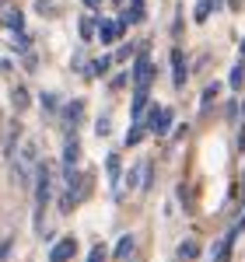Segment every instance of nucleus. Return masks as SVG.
I'll return each instance as SVG.
<instances>
[{
	"mask_svg": "<svg viewBox=\"0 0 245 262\" xmlns=\"http://www.w3.org/2000/svg\"><path fill=\"white\" fill-rule=\"evenodd\" d=\"M35 7H39L42 14H46V11H56V4H53V0H39V4H35Z\"/></svg>",
	"mask_w": 245,
	"mask_h": 262,
	"instance_id": "a878e982",
	"label": "nucleus"
},
{
	"mask_svg": "<svg viewBox=\"0 0 245 262\" xmlns=\"http://www.w3.org/2000/svg\"><path fill=\"white\" fill-rule=\"evenodd\" d=\"M242 81H245V63L238 60L235 67H231V77H228V84H231V88L238 91V88H242Z\"/></svg>",
	"mask_w": 245,
	"mask_h": 262,
	"instance_id": "f3484780",
	"label": "nucleus"
},
{
	"mask_svg": "<svg viewBox=\"0 0 245 262\" xmlns=\"http://www.w3.org/2000/svg\"><path fill=\"white\" fill-rule=\"evenodd\" d=\"M84 7H88V11H98V7H102V0H84Z\"/></svg>",
	"mask_w": 245,
	"mask_h": 262,
	"instance_id": "bb28decb",
	"label": "nucleus"
},
{
	"mask_svg": "<svg viewBox=\"0 0 245 262\" xmlns=\"http://www.w3.org/2000/svg\"><path fill=\"white\" fill-rule=\"evenodd\" d=\"M95 28H98V42H102V46L119 42V35L126 32V28L119 25V18H116V21H112V18H98V25H95Z\"/></svg>",
	"mask_w": 245,
	"mask_h": 262,
	"instance_id": "7ed1b4c3",
	"label": "nucleus"
},
{
	"mask_svg": "<svg viewBox=\"0 0 245 262\" xmlns=\"http://www.w3.org/2000/svg\"><path fill=\"white\" fill-rule=\"evenodd\" d=\"M4 4H7V0H0V7H4Z\"/></svg>",
	"mask_w": 245,
	"mask_h": 262,
	"instance_id": "2f4dec72",
	"label": "nucleus"
},
{
	"mask_svg": "<svg viewBox=\"0 0 245 262\" xmlns=\"http://www.w3.org/2000/svg\"><path fill=\"white\" fill-rule=\"evenodd\" d=\"M4 25H7L11 32H25V14H21V11H7Z\"/></svg>",
	"mask_w": 245,
	"mask_h": 262,
	"instance_id": "4468645a",
	"label": "nucleus"
},
{
	"mask_svg": "<svg viewBox=\"0 0 245 262\" xmlns=\"http://www.w3.org/2000/svg\"><path fill=\"white\" fill-rule=\"evenodd\" d=\"M35 154H39V147L28 140V143L18 150V158L11 161V175H14V182H18V185H28V182H32L35 168H39V158H35Z\"/></svg>",
	"mask_w": 245,
	"mask_h": 262,
	"instance_id": "f03ea898",
	"label": "nucleus"
},
{
	"mask_svg": "<svg viewBox=\"0 0 245 262\" xmlns=\"http://www.w3.org/2000/svg\"><path fill=\"white\" fill-rule=\"evenodd\" d=\"M242 203H245V171H242Z\"/></svg>",
	"mask_w": 245,
	"mask_h": 262,
	"instance_id": "c756f323",
	"label": "nucleus"
},
{
	"mask_svg": "<svg viewBox=\"0 0 245 262\" xmlns=\"http://www.w3.org/2000/svg\"><path fill=\"white\" fill-rule=\"evenodd\" d=\"M109 259V252H105V245H95L91 252H88V262H105Z\"/></svg>",
	"mask_w": 245,
	"mask_h": 262,
	"instance_id": "4be33fe9",
	"label": "nucleus"
},
{
	"mask_svg": "<svg viewBox=\"0 0 245 262\" xmlns=\"http://www.w3.org/2000/svg\"><path fill=\"white\" fill-rule=\"evenodd\" d=\"M95 133H98V137H109V116H98V122H95Z\"/></svg>",
	"mask_w": 245,
	"mask_h": 262,
	"instance_id": "b1692460",
	"label": "nucleus"
},
{
	"mask_svg": "<svg viewBox=\"0 0 245 262\" xmlns=\"http://www.w3.org/2000/svg\"><path fill=\"white\" fill-rule=\"evenodd\" d=\"M81 112H84V101H81V98H74L70 105H67V122H74V126H77Z\"/></svg>",
	"mask_w": 245,
	"mask_h": 262,
	"instance_id": "a211bd4d",
	"label": "nucleus"
},
{
	"mask_svg": "<svg viewBox=\"0 0 245 262\" xmlns=\"http://www.w3.org/2000/svg\"><path fill=\"white\" fill-rule=\"evenodd\" d=\"M196 255H200V245L193 242V238H186V242L179 245V259H182V262H193Z\"/></svg>",
	"mask_w": 245,
	"mask_h": 262,
	"instance_id": "f8f14e48",
	"label": "nucleus"
},
{
	"mask_svg": "<svg viewBox=\"0 0 245 262\" xmlns=\"http://www.w3.org/2000/svg\"><path fill=\"white\" fill-rule=\"evenodd\" d=\"M95 25H98L95 18H81V39H91L95 35Z\"/></svg>",
	"mask_w": 245,
	"mask_h": 262,
	"instance_id": "412c9836",
	"label": "nucleus"
},
{
	"mask_svg": "<svg viewBox=\"0 0 245 262\" xmlns=\"http://www.w3.org/2000/svg\"><path fill=\"white\" fill-rule=\"evenodd\" d=\"M228 119H231V122L238 119V101H228Z\"/></svg>",
	"mask_w": 245,
	"mask_h": 262,
	"instance_id": "393cba45",
	"label": "nucleus"
},
{
	"mask_svg": "<svg viewBox=\"0 0 245 262\" xmlns=\"http://www.w3.org/2000/svg\"><path fill=\"white\" fill-rule=\"evenodd\" d=\"M109 67H112V60H109V56H102V60L88 63V74H84V77H91V81H95V77H105V70H109Z\"/></svg>",
	"mask_w": 245,
	"mask_h": 262,
	"instance_id": "9b49d317",
	"label": "nucleus"
},
{
	"mask_svg": "<svg viewBox=\"0 0 245 262\" xmlns=\"http://www.w3.org/2000/svg\"><path fill=\"white\" fill-rule=\"evenodd\" d=\"M35 231L42 234V213H46V206H49V196H53V175H49V164H39L35 168Z\"/></svg>",
	"mask_w": 245,
	"mask_h": 262,
	"instance_id": "f257e3e1",
	"label": "nucleus"
},
{
	"mask_svg": "<svg viewBox=\"0 0 245 262\" xmlns=\"http://www.w3.org/2000/svg\"><path fill=\"white\" fill-rule=\"evenodd\" d=\"M42 112H56V95H53V91H49V95H42Z\"/></svg>",
	"mask_w": 245,
	"mask_h": 262,
	"instance_id": "5701e85b",
	"label": "nucleus"
},
{
	"mask_svg": "<svg viewBox=\"0 0 245 262\" xmlns=\"http://www.w3.org/2000/svg\"><path fill=\"white\" fill-rule=\"evenodd\" d=\"M112 4H119V7H122V4H126V0H112Z\"/></svg>",
	"mask_w": 245,
	"mask_h": 262,
	"instance_id": "7c9ffc66",
	"label": "nucleus"
},
{
	"mask_svg": "<svg viewBox=\"0 0 245 262\" xmlns=\"http://www.w3.org/2000/svg\"><path fill=\"white\" fill-rule=\"evenodd\" d=\"M235 227H238V231H245V213H242V221H238V224H235Z\"/></svg>",
	"mask_w": 245,
	"mask_h": 262,
	"instance_id": "c85d7f7f",
	"label": "nucleus"
},
{
	"mask_svg": "<svg viewBox=\"0 0 245 262\" xmlns=\"http://www.w3.org/2000/svg\"><path fill=\"white\" fill-rule=\"evenodd\" d=\"M144 129H147V126H144V122H133V129H130V133H126V147H137V143L144 140Z\"/></svg>",
	"mask_w": 245,
	"mask_h": 262,
	"instance_id": "6ab92c4d",
	"label": "nucleus"
},
{
	"mask_svg": "<svg viewBox=\"0 0 245 262\" xmlns=\"http://www.w3.org/2000/svg\"><path fill=\"white\" fill-rule=\"evenodd\" d=\"M18 140H21V122H11V126H7V133H4V154H7V158H14Z\"/></svg>",
	"mask_w": 245,
	"mask_h": 262,
	"instance_id": "6e6552de",
	"label": "nucleus"
},
{
	"mask_svg": "<svg viewBox=\"0 0 245 262\" xmlns=\"http://www.w3.org/2000/svg\"><path fill=\"white\" fill-rule=\"evenodd\" d=\"M235 238H238V227H231L224 238L210 248V259H214V262H228V259H231V248H235Z\"/></svg>",
	"mask_w": 245,
	"mask_h": 262,
	"instance_id": "423d86ee",
	"label": "nucleus"
},
{
	"mask_svg": "<svg viewBox=\"0 0 245 262\" xmlns=\"http://www.w3.org/2000/svg\"><path fill=\"white\" fill-rule=\"evenodd\" d=\"M11 101H14V108H18V112H25V108H28V88H14V91H11Z\"/></svg>",
	"mask_w": 245,
	"mask_h": 262,
	"instance_id": "dca6fc26",
	"label": "nucleus"
},
{
	"mask_svg": "<svg viewBox=\"0 0 245 262\" xmlns=\"http://www.w3.org/2000/svg\"><path fill=\"white\" fill-rule=\"evenodd\" d=\"M217 91H221L217 84H207V88H203V101H200V112H210V105L217 101Z\"/></svg>",
	"mask_w": 245,
	"mask_h": 262,
	"instance_id": "ddd939ff",
	"label": "nucleus"
},
{
	"mask_svg": "<svg viewBox=\"0 0 245 262\" xmlns=\"http://www.w3.org/2000/svg\"><path fill=\"white\" fill-rule=\"evenodd\" d=\"M210 11H214V7H210V0H200V4H196V11H193V18L203 25V21L210 18Z\"/></svg>",
	"mask_w": 245,
	"mask_h": 262,
	"instance_id": "aec40b11",
	"label": "nucleus"
},
{
	"mask_svg": "<svg viewBox=\"0 0 245 262\" xmlns=\"http://www.w3.org/2000/svg\"><path fill=\"white\" fill-rule=\"evenodd\" d=\"M238 56H242V63H245V39H242V46H238Z\"/></svg>",
	"mask_w": 245,
	"mask_h": 262,
	"instance_id": "cd10ccee",
	"label": "nucleus"
},
{
	"mask_svg": "<svg viewBox=\"0 0 245 262\" xmlns=\"http://www.w3.org/2000/svg\"><path fill=\"white\" fill-rule=\"evenodd\" d=\"M186 81H189V67H186V53L175 46L172 49V84L175 88H186Z\"/></svg>",
	"mask_w": 245,
	"mask_h": 262,
	"instance_id": "39448f33",
	"label": "nucleus"
},
{
	"mask_svg": "<svg viewBox=\"0 0 245 262\" xmlns=\"http://www.w3.org/2000/svg\"><path fill=\"white\" fill-rule=\"evenodd\" d=\"M77 161H81V143L74 137V140H67V147H63V168H74Z\"/></svg>",
	"mask_w": 245,
	"mask_h": 262,
	"instance_id": "9d476101",
	"label": "nucleus"
},
{
	"mask_svg": "<svg viewBox=\"0 0 245 262\" xmlns=\"http://www.w3.org/2000/svg\"><path fill=\"white\" fill-rule=\"evenodd\" d=\"M133 252H137V238H133V234H122V238H119V245H116V259H119V262H126L130 255H133Z\"/></svg>",
	"mask_w": 245,
	"mask_h": 262,
	"instance_id": "1a4fd4ad",
	"label": "nucleus"
},
{
	"mask_svg": "<svg viewBox=\"0 0 245 262\" xmlns=\"http://www.w3.org/2000/svg\"><path fill=\"white\" fill-rule=\"evenodd\" d=\"M172 122H175L172 108H154V112H151V119H147V129H151L154 137H165V133L172 129Z\"/></svg>",
	"mask_w": 245,
	"mask_h": 262,
	"instance_id": "20e7f679",
	"label": "nucleus"
},
{
	"mask_svg": "<svg viewBox=\"0 0 245 262\" xmlns=\"http://www.w3.org/2000/svg\"><path fill=\"white\" fill-rule=\"evenodd\" d=\"M74 252H77V238L74 234L70 238H60V242L53 245V252H49V262H70Z\"/></svg>",
	"mask_w": 245,
	"mask_h": 262,
	"instance_id": "0eeeda50",
	"label": "nucleus"
},
{
	"mask_svg": "<svg viewBox=\"0 0 245 262\" xmlns=\"http://www.w3.org/2000/svg\"><path fill=\"white\" fill-rule=\"evenodd\" d=\"M109 179H112V192L119 196V158L109 154Z\"/></svg>",
	"mask_w": 245,
	"mask_h": 262,
	"instance_id": "2eb2a0df",
	"label": "nucleus"
}]
</instances>
